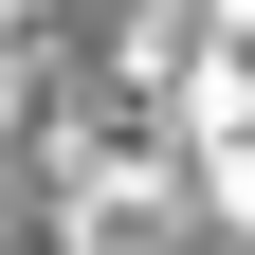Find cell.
I'll use <instances>...</instances> for the list:
<instances>
[{
  "label": "cell",
  "instance_id": "cell-1",
  "mask_svg": "<svg viewBox=\"0 0 255 255\" xmlns=\"http://www.w3.org/2000/svg\"><path fill=\"white\" fill-rule=\"evenodd\" d=\"M182 219L201 237H255V128H201L182 146Z\"/></svg>",
  "mask_w": 255,
  "mask_h": 255
},
{
  "label": "cell",
  "instance_id": "cell-2",
  "mask_svg": "<svg viewBox=\"0 0 255 255\" xmlns=\"http://www.w3.org/2000/svg\"><path fill=\"white\" fill-rule=\"evenodd\" d=\"M201 18H219V37H255V0H201Z\"/></svg>",
  "mask_w": 255,
  "mask_h": 255
},
{
  "label": "cell",
  "instance_id": "cell-3",
  "mask_svg": "<svg viewBox=\"0 0 255 255\" xmlns=\"http://www.w3.org/2000/svg\"><path fill=\"white\" fill-rule=\"evenodd\" d=\"M182 255H255V237H182Z\"/></svg>",
  "mask_w": 255,
  "mask_h": 255
}]
</instances>
